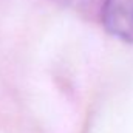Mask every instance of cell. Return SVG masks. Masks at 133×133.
<instances>
[{"label":"cell","mask_w":133,"mask_h":133,"mask_svg":"<svg viewBox=\"0 0 133 133\" xmlns=\"http://www.w3.org/2000/svg\"><path fill=\"white\" fill-rule=\"evenodd\" d=\"M102 23L111 36L133 43V0H104Z\"/></svg>","instance_id":"6da1fadb"},{"label":"cell","mask_w":133,"mask_h":133,"mask_svg":"<svg viewBox=\"0 0 133 133\" xmlns=\"http://www.w3.org/2000/svg\"><path fill=\"white\" fill-rule=\"evenodd\" d=\"M57 2H62V3H73V2H77V0H57Z\"/></svg>","instance_id":"7a4b0ae2"}]
</instances>
